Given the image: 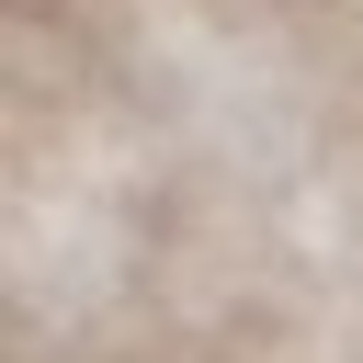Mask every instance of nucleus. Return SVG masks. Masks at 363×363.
I'll use <instances>...</instances> for the list:
<instances>
[]
</instances>
